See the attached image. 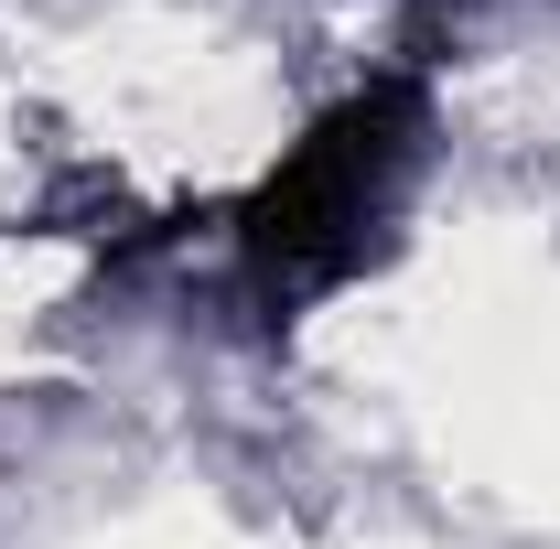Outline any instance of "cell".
Instances as JSON below:
<instances>
[{
	"label": "cell",
	"instance_id": "obj_1",
	"mask_svg": "<svg viewBox=\"0 0 560 549\" xmlns=\"http://www.w3.org/2000/svg\"><path fill=\"white\" fill-rule=\"evenodd\" d=\"M420 130H431L420 75H366L355 97H335V108L270 162V184L237 215V270H248V291H259L270 313H302V302L346 291V280L377 259L388 215L410 195Z\"/></svg>",
	"mask_w": 560,
	"mask_h": 549
}]
</instances>
